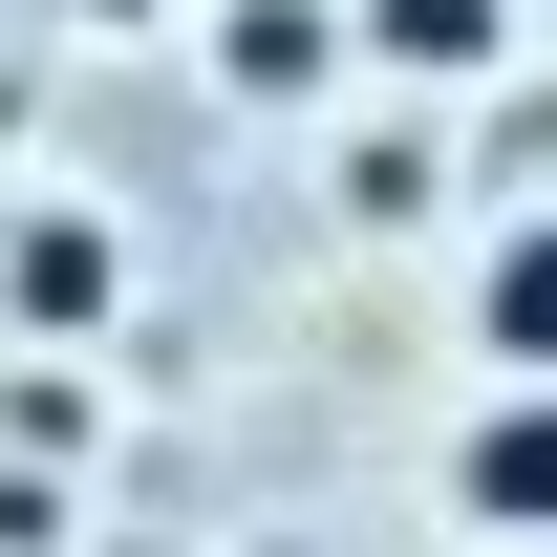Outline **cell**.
I'll return each instance as SVG.
<instances>
[{
	"label": "cell",
	"mask_w": 557,
	"mask_h": 557,
	"mask_svg": "<svg viewBox=\"0 0 557 557\" xmlns=\"http://www.w3.org/2000/svg\"><path fill=\"white\" fill-rule=\"evenodd\" d=\"M450 515H472V536H536V557H557V386H493V408L450 429Z\"/></svg>",
	"instance_id": "obj_1"
},
{
	"label": "cell",
	"mask_w": 557,
	"mask_h": 557,
	"mask_svg": "<svg viewBox=\"0 0 557 557\" xmlns=\"http://www.w3.org/2000/svg\"><path fill=\"white\" fill-rule=\"evenodd\" d=\"M344 65H364V22H322V0H236V22H214V86H236V108H322Z\"/></svg>",
	"instance_id": "obj_2"
},
{
	"label": "cell",
	"mask_w": 557,
	"mask_h": 557,
	"mask_svg": "<svg viewBox=\"0 0 557 557\" xmlns=\"http://www.w3.org/2000/svg\"><path fill=\"white\" fill-rule=\"evenodd\" d=\"M344 22H364L386 86H493L515 65V0H344Z\"/></svg>",
	"instance_id": "obj_3"
},
{
	"label": "cell",
	"mask_w": 557,
	"mask_h": 557,
	"mask_svg": "<svg viewBox=\"0 0 557 557\" xmlns=\"http://www.w3.org/2000/svg\"><path fill=\"white\" fill-rule=\"evenodd\" d=\"M472 344H493V386H557V214H515L472 258Z\"/></svg>",
	"instance_id": "obj_4"
},
{
	"label": "cell",
	"mask_w": 557,
	"mask_h": 557,
	"mask_svg": "<svg viewBox=\"0 0 557 557\" xmlns=\"http://www.w3.org/2000/svg\"><path fill=\"white\" fill-rule=\"evenodd\" d=\"M22 322H108L129 300V258H108V214H22V278H0Z\"/></svg>",
	"instance_id": "obj_5"
},
{
	"label": "cell",
	"mask_w": 557,
	"mask_h": 557,
	"mask_svg": "<svg viewBox=\"0 0 557 557\" xmlns=\"http://www.w3.org/2000/svg\"><path fill=\"white\" fill-rule=\"evenodd\" d=\"M65 22H150V0H65Z\"/></svg>",
	"instance_id": "obj_6"
},
{
	"label": "cell",
	"mask_w": 557,
	"mask_h": 557,
	"mask_svg": "<svg viewBox=\"0 0 557 557\" xmlns=\"http://www.w3.org/2000/svg\"><path fill=\"white\" fill-rule=\"evenodd\" d=\"M493 557H536V536H493Z\"/></svg>",
	"instance_id": "obj_7"
}]
</instances>
